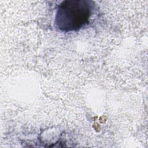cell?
I'll use <instances>...</instances> for the list:
<instances>
[{
  "label": "cell",
  "instance_id": "cell-1",
  "mask_svg": "<svg viewBox=\"0 0 148 148\" xmlns=\"http://www.w3.org/2000/svg\"><path fill=\"white\" fill-rule=\"evenodd\" d=\"M92 2L85 0L65 1L58 7L55 23L61 31H76L88 23Z\"/></svg>",
  "mask_w": 148,
  "mask_h": 148
}]
</instances>
